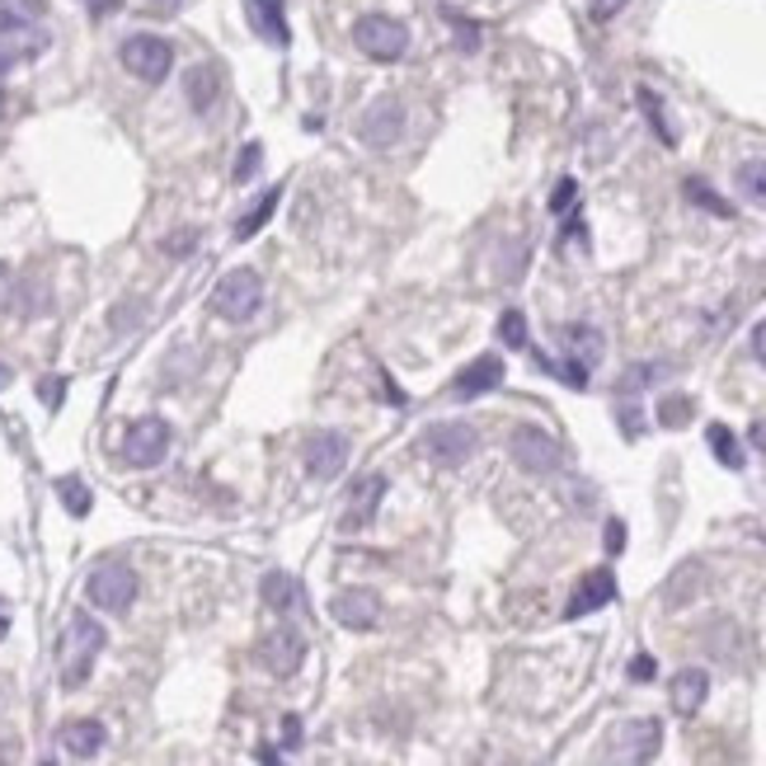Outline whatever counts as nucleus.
I'll return each mask as SVG.
<instances>
[{"instance_id":"603ef678","label":"nucleus","mask_w":766,"mask_h":766,"mask_svg":"<svg viewBox=\"0 0 766 766\" xmlns=\"http://www.w3.org/2000/svg\"><path fill=\"white\" fill-rule=\"evenodd\" d=\"M0 118H6V94H0Z\"/></svg>"},{"instance_id":"7c9ffc66","label":"nucleus","mask_w":766,"mask_h":766,"mask_svg":"<svg viewBox=\"0 0 766 766\" xmlns=\"http://www.w3.org/2000/svg\"><path fill=\"white\" fill-rule=\"evenodd\" d=\"M686 198H692L696 207H705V212H715V217H734V207L724 203L711 184H701V180H686Z\"/></svg>"},{"instance_id":"5fc2aeb1","label":"nucleus","mask_w":766,"mask_h":766,"mask_svg":"<svg viewBox=\"0 0 766 766\" xmlns=\"http://www.w3.org/2000/svg\"><path fill=\"white\" fill-rule=\"evenodd\" d=\"M43 766H52V762H43Z\"/></svg>"},{"instance_id":"09e8293b","label":"nucleus","mask_w":766,"mask_h":766,"mask_svg":"<svg viewBox=\"0 0 766 766\" xmlns=\"http://www.w3.org/2000/svg\"><path fill=\"white\" fill-rule=\"evenodd\" d=\"M259 762H264V766H278V753H273V748H259Z\"/></svg>"},{"instance_id":"c85d7f7f","label":"nucleus","mask_w":766,"mask_h":766,"mask_svg":"<svg viewBox=\"0 0 766 766\" xmlns=\"http://www.w3.org/2000/svg\"><path fill=\"white\" fill-rule=\"evenodd\" d=\"M635 100H640L644 118H650V127H654L658 142H663V146H677V136H673V127H667V113H663V104H658V94H654V90H640Z\"/></svg>"},{"instance_id":"72a5a7b5","label":"nucleus","mask_w":766,"mask_h":766,"mask_svg":"<svg viewBox=\"0 0 766 766\" xmlns=\"http://www.w3.org/2000/svg\"><path fill=\"white\" fill-rule=\"evenodd\" d=\"M447 14V24L457 29V43H461V52H476L480 48V24H470L466 14H457V10H442Z\"/></svg>"},{"instance_id":"2f4dec72","label":"nucleus","mask_w":766,"mask_h":766,"mask_svg":"<svg viewBox=\"0 0 766 766\" xmlns=\"http://www.w3.org/2000/svg\"><path fill=\"white\" fill-rule=\"evenodd\" d=\"M658 377H667V367H663V362H650V367H631V371H625V377L616 381V390H621V396H631V390H640V386H654Z\"/></svg>"},{"instance_id":"9d476101","label":"nucleus","mask_w":766,"mask_h":766,"mask_svg":"<svg viewBox=\"0 0 766 766\" xmlns=\"http://www.w3.org/2000/svg\"><path fill=\"white\" fill-rule=\"evenodd\" d=\"M400 132H405V104L390 100V94H386V100H377L371 109H362V118H358V136L367 146H377V151L396 142Z\"/></svg>"},{"instance_id":"dca6fc26","label":"nucleus","mask_w":766,"mask_h":766,"mask_svg":"<svg viewBox=\"0 0 766 766\" xmlns=\"http://www.w3.org/2000/svg\"><path fill=\"white\" fill-rule=\"evenodd\" d=\"M499 381H503V362L494 358V353H480L476 362L457 371V381H451V396H457V400H476V396H484V390H494Z\"/></svg>"},{"instance_id":"bb28decb","label":"nucleus","mask_w":766,"mask_h":766,"mask_svg":"<svg viewBox=\"0 0 766 766\" xmlns=\"http://www.w3.org/2000/svg\"><path fill=\"white\" fill-rule=\"evenodd\" d=\"M57 499H62V508H67L71 518H85L90 508H94L85 480H75V476H62V480H57Z\"/></svg>"},{"instance_id":"49530a36","label":"nucleus","mask_w":766,"mask_h":766,"mask_svg":"<svg viewBox=\"0 0 766 766\" xmlns=\"http://www.w3.org/2000/svg\"><path fill=\"white\" fill-rule=\"evenodd\" d=\"M748 438H753V447H757L762 457H766V419H757V423H753V433H748Z\"/></svg>"},{"instance_id":"f8f14e48","label":"nucleus","mask_w":766,"mask_h":766,"mask_svg":"<svg viewBox=\"0 0 766 766\" xmlns=\"http://www.w3.org/2000/svg\"><path fill=\"white\" fill-rule=\"evenodd\" d=\"M52 33L43 24H19V29H0V71H10L19 62H33L38 52H48Z\"/></svg>"},{"instance_id":"412c9836","label":"nucleus","mask_w":766,"mask_h":766,"mask_svg":"<svg viewBox=\"0 0 766 766\" xmlns=\"http://www.w3.org/2000/svg\"><path fill=\"white\" fill-rule=\"evenodd\" d=\"M57 738H62V748L71 757H94V753L104 748L109 734H104L100 719H71V724H62V734H57Z\"/></svg>"},{"instance_id":"7ed1b4c3","label":"nucleus","mask_w":766,"mask_h":766,"mask_svg":"<svg viewBox=\"0 0 766 766\" xmlns=\"http://www.w3.org/2000/svg\"><path fill=\"white\" fill-rule=\"evenodd\" d=\"M259 302H264V278L254 268H231L226 278L212 287V316H222V320H231V325H245L254 310H259Z\"/></svg>"},{"instance_id":"3c124183","label":"nucleus","mask_w":766,"mask_h":766,"mask_svg":"<svg viewBox=\"0 0 766 766\" xmlns=\"http://www.w3.org/2000/svg\"><path fill=\"white\" fill-rule=\"evenodd\" d=\"M6 631H10V616H6V612H0V635H6Z\"/></svg>"},{"instance_id":"de8ad7c7","label":"nucleus","mask_w":766,"mask_h":766,"mask_svg":"<svg viewBox=\"0 0 766 766\" xmlns=\"http://www.w3.org/2000/svg\"><path fill=\"white\" fill-rule=\"evenodd\" d=\"M146 6H151V10H161V14H174V10L184 6V0H146Z\"/></svg>"},{"instance_id":"423d86ee","label":"nucleus","mask_w":766,"mask_h":766,"mask_svg":"<svg viewBox=\"0 0 766 766\" xmlns=\"http://www.w3.org/2000/svg\"><path fill=\"white\" fill-rule=\"evenodd\" d=\"M85 593H90V602L100 606V612H127L132 598H136V574L123 560H104V564L90 569Z\"/></svg>"},{"instance_id":"f03ea898","label":"nucleus","mask_w":766,"mask_h":766,"mask_svg":"<svg viewBox=\"0 0 766 766\" xmlns=\"http://www.w3.org/2000/svg\"><path fill=\"white\" fill-rule=\"evenodd\" d=\"M658 753H663V724L654 715L625 719L606 738V762L612 766H650Z\"/></svg>"},{"instance_id":"4be33fe9","label":"nucleus","mask_w":766,"mask_h":766,"mask_svg":"<svg viewBox=\"0 0 766 766\" xmlns=\"http://www.w3.org/2000/svg\"><path fill=\"white\" fill-rule=\"evenodd\" d=\"M264 602L273 612H302V583L283 574V569H273V574H264Z\"/></svg>"},{"instance_id":"6e6d98bb","label":"nucleus","mask_w":766,"mask_h":766,"mask_svg":"<svg viewBox=\"0 0 766 766\" xmlns=\"http://www.w3.org/2000/svg\"><path fill=\"white\" fill-rule=\"evenodd\" d=\"M762 541H766V537H762Z\"/></svg>"},{"instance_id":"6e6552de","label":"nucleus","mask_w":766,"mask_h":766,"mask_svg":"<svg viewBox=\"0 0 766 766\" xmlns=\"http://www.w3.org/2000/svg\"><path fill=\"white\" fill-rule=\"evenodd\" d=\"M428 457H433V466H442V470H451V466H466L470 461V451L480 447V433L470 423H461V419H451V423H433L428 428Z\"/></svg>"},{"instance_id":"5701e85b","label":"nucleus","mask_w":766,"mask_h":766,"mask_svg":"<svg viewBox=\"0 0 766 766\" xmlns=\"http://www.w3.org/2000/svg\"><path fill=\"white\" fill-rule=\"evenodd\" d=\"M278 203H283V184H273L268 193H264V198L259 203H254V212H249V217H241V222H235V241H254V235H259L268 222H273V212H278Z\"/></svg>"},{"instance_id":"c9c22d12","label":"nucleus","mask_w":766,"mask_h":766,"mask_svg":"<svg viewBox=\"0 0 766 766\" xmlns=\"http://www.w3.org/2000/svg\"><path fill=\"white\" fill-rule=\"evenodd\" d=\"M574 198H579V184L574 180H560V188L550 193V212H555V217H564V212L574 207Z\"/></svg>"},{"instance_id":"4c0bfd02","label":"nucleus","mask_w":766,"mask_h":766,"mask_svg":"<svg viewBox=\"0 0 766 766\" xmlns=\"http://www.w3.org/2000/svg\"><path fill=\"white\" fill-rule=\"evenodd\" d=\"M616 419H621V428H625V438H640V433H644V419H640L635 400H625V405L616 409Z\"/></svg>"},{"instance_id":"a19ab883","label":"nucleus","mask_w":766,"mask_h":766,"mask_svg":"<svg viewBox=\"0 0 766 766\" xmlns=\"http://www.w3.org/2000/svg\"><path fill=\"white\" fill-rule=\"evenodd\" d=\"M283 743H287V748H302V719L297 715L283 719Z\"/></svg>"},{"instance_id":"393cba45","label":"nucleus","mask_w":766,"mask_h":766,"mask_svg":"<svg viewBox=\"0 0 766 766\" xmlns=\"http://www.w3.org/2000/svg\"><path fill=\"white\" fill-rule=\"evenodd\" d=\"M705 442H711L715 461H719L724 470H743V447H738V438H734L724 423H711V428H705Z\"/></svg>"},{"instance_id":"f704fd0d","label":"nucleus","mask_w":766,"mask_h":766,"mask_svg":"<svg viewBox=\"0 0 766 766\" xmlns=\"http://www.w3.org/2000/svg\"><path fill=\"white\" fill-rule=\"evenodd\" d=\"M259 161H264V146H259V142H249V146L241 151V161H235V184H249V180H254V170H259Z\"/></svg>"},{"instance_id":"6ab92c4d","label":"nucleus","mask_w":766,"mask_h":766,"mask_svg":"<svg viewBox=\"0 0 766 766\" xmlns=\"http://www.w3.org/2000/svg\"><path fill=\"white\" fill-rule=\"evenodd\" d=\"M560 344H564V358L579 362L583 371H593L602 362V353H606L602 329H593V325H564L560 329Z\"/></svg>"},{"instance_id":"2eb2a0df","label":"nucleus","mask_w":766,"mask_h":766,"mask_svg":"<svg viewBox=\"0 0 766 766\" xmlns=\"http://www.w3.org/2000/svg\"><path fill=\"white\" fill-rule=\"evenodd\" d=\"M259 658H264V667L273 677H292L302 667V658H306V640L297 631H273L259 644Z\"/></svg>"},{"instance_id":"b1692460","label":"nucleus","mask_w":766,"mask_h":766,"mask_svg":"<svg viewBox=\"0 0 766 766\" xmlns=\"http://www.w3.org/2000/svg\"><path fill=\"white\" fill-rule=\"evenodd\" d=\"M184 90H188L193 113H207L212 104H217V94H222L217 71H212V67H193V71H188V81H184Z\"/></svg>"},{"instance_id":"9b49d317","label":"nucleus","mask_w":766,"mask_h":766,"mask_svg":"<svg viewBox=\"0 0 766 766\" xmlns=\"http://www.w3.org/2000/svg\"><path fill=\"white\" fill-rule=\"evenodd\" d=\"M306 476H316V480H334V476H344V466H348V438L344 433H316L306 442Z\"/></svg>"},{"instance_id":"c03bdc74","label":"nucleus","mask_w":766,"mask_h":766,"mask_svg":"<svg viewBox=\"0 0 766 766\" xmlns=\"http://www.w3.org/2000/svg\"><path fill=\"white\" fill-rule=\"evenodd\" d=\"M381 386H386V396H390L386 405H405V390H400L396 381H390V371H381Z\"/></svg>"},{"instance_id":"39448f33","label":"nucleus","mask_w":766,"mask_h":766,"mask_svg":"<svg viewBox=\"0 0 766 766\" xmlns=\"http://www.w3.org/2000/svg\"><path fill=\"white\" fill-rule=\"evenodd\" d=\"M508 451H513V461L527 470V476H555L564 466V447L545 433V428H532L522 423L513 428V438H508Z\"/></svg>"},{"instance_id":"aec40b11","label":"nucleus","mask_w":766,"mask_h":766,"mask_svg":"<svg viewBox=\"0 0 766 766\" xmlns=\"http://www.w3.org/2000/svg\"><path fill=\"white\" fill-rule=\"evenodd\" d=\"M667 696H673L677 715H696L705 705V696H711V673H705V667H682L673 677V686H667Z\"/></svg>"},{"instance_id":"c756f323","label":"nucleus","mask_w":766,"mask_h":766,"mask_svg":"<svg viewBox=\"0 0 766 766\" xmlns=\"http://www.w3.org/2000/svg\"><path fill=\"white\" fill-rule=\"evenodd\" d=\"M692 415H696L692 396H667V400L658 405V423H663V428H686V423H692Z\"/></svg>"},{"instance_id":"a878e982","label":"nucleus","mask_w":766,"mask_h":766,"mask_svg":"<svg viewBox=\"0 0 766 766\" xmlns=\"http://www.w3.org/2000/svg\"><path fill=\"white\" fill-rule=\"evenodd\" d=\"M48 6L43 0H0V29H19V24H43Z\"/></svg>"},{"instance_id":"4468645a","label":"nucleus","mask_w":766,"mask_h":766,"mask_svg":"<svg viewBox=\"0 0 766 766\" xmlns=\"http://www.w3.org/2000/svg\"><path fill=\"white\" fill-rule=\"evenodd\" d=\"M606 602H616V574H612V569H593V574H583V583L574 588V598H569L564 616L579 621L588 612H602Z\"/></svg>"},{"instance_id":"0eeeda50","label":"nucleus","mask_w":766,"mask_h":766,"mask_svg":"<svg viewBox=\"0 0 766 766\" xmlns=\"http://www.w3.org/2000/svg\"><path fill=\"white\" fill-rule=\"evenodd\" d=\"M118 57H123V67L136 75V81H146V85H161L170 67H174V48L165 43V38H155V33H132L123 48H118Z\"/></svg>"},{"instance_id":"864d4df0","label":"nucleus","mask_w":766,"mask_h":766,"mask_svg":"<svg viewBox=\"0 0 766 766\" xmlns=\"http://www.w3.org/2000/svg\"><path fill=\"white\" fill-rule=\"evenodd\" d=\"M0 278H6V264H0Z\"/></svg>"},{"instance_id":"37998d69","label":"nucleus","mask_w":766,"mask_h":766,"mask_svg":"<svg viewBox=\"0 0 766 766\" xmlns=\"http://www.w3.org/2000/svg\"><path fill=\"white\" fill-rule=\"evenodd\" d=\"M753 353H757V362L766 367V320H762V325L753 329Z\"/></svg>"},{"instance_id":"473e14b6","label":"nucleus","mask_w":766,"mask_h":766,"mask_svg":"<svg viewBox=\"0 0 766 766\" xmlns=\"http://www.w3.org/2000/svg\"><path fill=\"white\" fill-rule=\"evenodd\" d=\"M499 339L508 348H527L532 339H527V320H522V310H503L499 316Z\"/></svg>"},{"instance_id":"1a4fd4ad","label":"nucleus","mask_w":766,"mask_h":766,"mask_svg":"<svg viewBox=\"0 0 766 766\" xmlns=\"http://www.w3.org/2000/svg\"><path fill=\"white\" fill-rule=\"evenodd\" d=\"M165 451H170V423L165 419H136L127 428V438H123V457L127 466H161L165 461Z\"/></svg>"},{"instance_id":"ea45409f","label":"nucleus","mask_w":766,"mask_h":766,"mask_svg":"<svg viewBox=\"0 0 766 766\" xmlns=\"http://www.w3.org/2000/svg\"><path fill=\"white\" fill-rule=\"evenodd\" d=\"M654 673H658V667H654L650 654H635V658H631V677H635V682H654Z\"/></svg>"},{"instance_id":"20e7f679","label":"nucleus","mask_w":766,"mask_h":766,"mask_svg":"<svg viewBox=\"0 0 766 766\" xmlns=\"http://www.w3.org/2000/svg\"><path fill=\"white\" fill-rule=\"evenodd\" d=\"M353 43H358L362 57H371V62H400L405 48H409V29L390 14H362L358 24H353Z\"/></svg>"},{"instance_id":"f257e3e1","label":"nucleus","mask_w":766,"mask_h":766,"mask_svg":"<svg viewBox=\"0 0 766 766\" xmlns=\"http://www.w3.org/2000/svg\"><path fill=\"white\" fill-rule=\"evenodd\" d=\"M104 640H109V635H104V625L94 621V616L75 612V616L67 621L62 640H57V677H62L67 692L85 686L94 658H100V650H104Z\"/></svg>"},{"instance_id":"e433bc0d","label":"nucleus","mask_w":766,"mask_h":766,"mask_svg":"<svg viewBox=\"0 0 766 766\" xmlns=\"http://www.w3.org/2000/svg\"><path fill=\"white\" fill-rule=\"evenodd\" d=\"M38 396H43L48 409H57V405H62V396H67V377H43V381H38Z\"/></svg>"},{"instance_id":"8fccbe9b","label":"nucleus","mask_w":766,"mask_h":766,"mask_svg":"<svg viewBox=\"0 0 766 766\" xmlns=\"http://www.w3.org/2000/svg\"><path fill=\"white\" fill-rule=\"evenodd\" d=\"M10 386V367H0V390H6Z\"/></svg>"},{"instance_id":"a211bd4d","label":"nucleus","mask_w":766,"mask_h":766,"mask_svg":"<svg viewBox=\"0 0 766 766\" xmlns=\"http://www.w3.org/2000/svg\"><path fill=\"white\" fill-rule=\"evenodd\" d=\"M386 499V476H367L353 484V499H348V513H344V532H362L377 518V508Z\"/></svg>"},{"instance_id":"58836bf2","label":"nucleus","mask_w":766,"mask_h":766,"mask_svg":"<svg viewBox=\"0 0 766 766\" xmlns=\"http://www.w3.org/2000/svg\"><path fill=\"white\" fill-rule=\"evenodd\" d=\"M621 550H625V522H606V555H621Z\"/></svg>"},{"instance_id":"cd10ccee","label":"nucleus","mask_w":766,"mask_h":766,"mask_svg":"<svg viewBox=\"0 0 766 766\" xmlns=\"http://www.w3.org/2000/svg\"><path fill=\"white\" fill-rule=\"evenodd\" d=\"M738 193L748 203L766 207V161H743L738 165Z\"/></svg>"},{"instance_id":"ddd939ff","label":"nucleus","mask_w":766,"mask_h":766,"mask_svg":"<svg viewBox=\"0 0 766 766\" xmlns=\"http://www.w3.org/2000/svg\"><path fill=\"white\" fill-rule=\"evenodd\" d=\"M329 612L339 625H348V631H371V625L381 621V602H377V593H367V588H344V593L329 602Z\"/></svg>"},{"instance_id":"f3484780","label":"nucleus","mask_w":766,"mask_h":766,"mask_svg":"<svg viewBox=\"0 0 766 766\" xmlns=\"http://www.w3.org/2000/svg\"><path fill=\"white\" fill-rule=\"evenodd\" d=\"M245 14H249V29L259 33L268 48H287V43H292L283 0H245Z\"/></svg>"},{"instance_id":"a18cd8bd","label":"nucleus","mask_w":766,"mask_h":766,"mask_svg":"<svg viewBox=\"0 0 766 766\" xmlns=\"http://www.w3.org/2000/svg\"><path fill=\"white\" fill-rule=\"evenodd\" d=\"M85 6H90V14H94V19H104V14H113V10H118V0H85Z\"/></svg>"},{"instance_id":"79ce46f5","label":"nucleus","mask_w":766,"mask_h":766,"mask_svg":"<svg viewBox=\"0 0 766 766\" xmlns=\"http://www.w3.org/2000/svg\"><path fill=\"white\" fill-rule=\"evenodd\" d=\"M193 241H198V235H193V231H184L180 235V241H174V235H170V241H165V254H180V259H184V254H188V245Z\"/></svg>"}]
</instances>
